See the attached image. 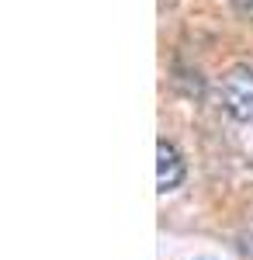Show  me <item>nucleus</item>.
I'll return each instance as SVG.
<instances>
[{
	"instance_id": "obj_1",
	"label": "nucleus",
	"mask_w": 253,
	"mask_h": 260,
	"mask_svg": "<svg viewBox=\"0 0 253 260\" xmlns=\"http://www.w3.org/2000/svg\"><path fill=\"white\" fill-rule=\"evenodd\" d=\"M218 98H222V108L226 115L243 125L253 121V66H233L222 73L218 80Z\"/></svg>"
},
{
	"instance_id": "obj_2",
	"label": "nucleus",
	"mask_w": 253,
	"mask_h": 260,
	"mask_svg": "<svg viewBox=\"0 0 253 260\" xmlns=\"http://www.w3.org/2000/svg\"><path fill=\"white\" fill-rule=\"evenodd\" d=\"M187 177V163L180 156V149H177L170 139H160L156 142V187L167 194V191H177L180 184Z\"/></svg>"
},
{
	"instance_id": "obj_3",
	"label": "nucleus",
	"mask_w": 253,
	"mask_h": 260,
	"mask_svg": "<svg viewBox=\"0 0 253 260\" xmlns=\"http://www.w3.org/2000/svg\"><path fill=\"white\" fill-rule=\"evenodd\" d=\"M239 250H243V257H250V260H253V229L239 233Z\"/></svg>"
},
{
	"instance_id": "obj_4",
	"label": "nucleus",
	"mask_w": 253,
	"mask_h": 260,
	"mask_svg": "<svg viewBox=\"0 0 253 260\" xmlns=\"http://www.w3.org/2000/svg\"><path fill=\"white\" fill-rule=\"evenodd\" d=\"M233 7L243 14V18H250L253 21V0H233Z\"/></svg>"
},
{
	"instance_id": "obj_5",
	"label": "nucleus",
	"mask_w": 253,
	"mask_h": 260,
	"mask_svg": "<svg viewBox=\"0 0 253 260\" xmlns=\"http://www.w3.org/2000/svg\"><path fill=\"white\" fill-rule=\"evenodd\" d=\"M198 260H205V257H198Z\"/></svg>"
}]
</instances>
